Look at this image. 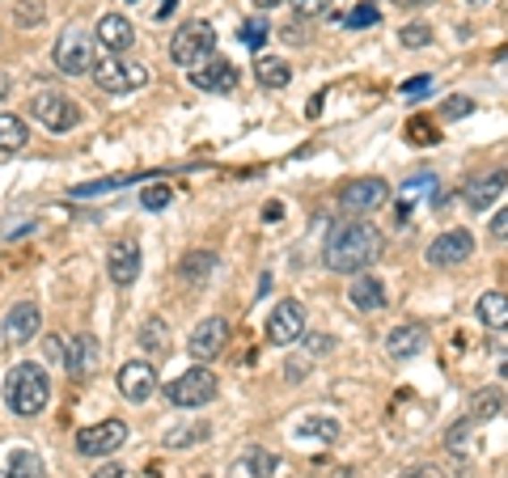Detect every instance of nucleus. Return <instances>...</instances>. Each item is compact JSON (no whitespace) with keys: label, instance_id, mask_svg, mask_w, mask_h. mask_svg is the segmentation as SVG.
I'll return each instance as SVG.
<instances>
[{"label":"nucleus","instance_id":"13","mask_svg":"<svg viewBox=\"0 0 508 478\" xmlns=\"http://www.w3.org/2000/svg\"><path fill=\"white\" fill-rule=\"evenodd\" d=\"M114 385H119V394H123L127 402H148L153 390H157V368H153V360H127V365L119 368Z\"/></svg>","mask_w":508,"mask_h":478},{"label":"nucleus","instance_id":"4","mask_svg":"<svg viewBox=\"0 0 508 478\" xmlns=\"http://www.w3.org/2000/svg\"><path fill=\"white\" fill-rule=\"evenodd\" d=\"M216 55V30L207 26V21H187V26H178V34L170 38V60L178 68H199L204 60Z\"/></svg>","mask_w":508,"mask_h":478},{"label":"nucleus","instance_id":"10","mask_svg":"<svg viewBox=\"0 0 508 478\" xmlns=\"http://www.w3.org/2000/svg\"><path fill=\"white\" fill-rule=\"evenodd\" d=\"M144 80H148V68L131 64V60H119V55L97 60V68H94V85L102 94H127V89H140Z\"/></svg>","mask_w":508,"mask_h":478},{"label":"nucleus","instance_id":"9","mask_svg":"<svg viewBox=\"0 0 508 478\" xmlns=\"http://www.w3.org/2000/svg\"><path fill=\"white\" fill-rule=\"evenodd\" d=\"M508 191V165H492V170H478L461 182V204L470 212H487V207Z\"/></svg>","mask_w":508,"mask_h":478},{"label":"nucleus","instance_id":"31","mask_svg":"<svg viewBox=\"0 0 508 478\" xmlns=\"http://www.w3.org/2000/svg\"><path fill=\"white\" fill-rule=\"evenodd\" d=\"M500 411H504V394L500 390H475L470 394V419L483 423V419H495Z\"/></svg>","mask_w":508,"mask_h":478},{"label":"nucleus","instance_id":"7","mask_svg":"<svg viewBox=\"0 0 508 478\" xmlns=\"http://www.w3.org/2000/svg\"><path fill=\"white\" fill-rule=\"evenodd\" d=\"M390 204V182L385 178H356L339 191V212L343 216H368L377 207Z\"/></svg>","mask_w":508,"mask_h":478},{"label":"nucleus","instance_id":"25","mask_svg":"<svg viewBox=\"0 0 508 478\" xmlns=\"http://www.w3.org/2000/svg\"><path fill=\"white\" fill-rule=\"evenodd\" d=\"M216 267H221V263H216L212 250H190V255L178 258V275H182L187 284H207Z\"/></svg>","mask_w":508,"mask_h":478},{"label":"nucleus","instance_id":"47","mask_svg":"<svg viewBox=\"0 0 508 478\" xmlns=\"http://www.w3.org/2000/svg\"><path fill=\"white\" fill-rule=\"evenodd\" d=\"M322 102H326V97L314 94V97H309V106H305V114H309V119H318V114H322Z\"/></svg>","mask_w":508,"mask_h":478},{"label":"nucleus","instance_id":"11","mask_svg":"<svg viewBox=\"0 0 508 478\" xmlns=\"http://www.w3.org/2000/svg\"><path fill=\"white\" fill-rule=\"evenodd\" d=\"M475 255V238L470 229H444L441 238L428 241V267H461L466 258Z\"/></svg>","mask_w":508,"mask_h":478},{"label":"nucleus","instance_id":"18","mask_svg":"<svg viewBox=\"0 0 508 478\" xmlns=\"http://www.w3.org/2000/svg\"><path fill=\"white\" fill-rule=\"evenodd\" d=\"M94 34L111 55H123V51H131V43H136V26H131V17H123V13H106L97 21Z\"/></svg>","mask_w":508,"mask_h":478},{"label":"nucleus","instance_id":"24","mask_svg":"<svg viewBox=\"0 0 508 478\" xmlns=\"http://www.w3.org/2000/svg\"><path fill=\"white\" fill-rule=\"evenodd\" d=\"M271 470H275V457H271L267 449L250 445L238 462L229 465V478H271Z\"/></svg>","mask_w":508,"mask_h":478},{"label":"nucleus","instance_id":"46","mask_svg":"<svg viewBox=\"0 0 508 478\" xmlns=\"http://www.w3.org/2000/svg\"><path fill=\"white\" fill-rule=\"evenodd\" d=\"M94 478H127V470H123V465H102Z\"/></svg>","mask_w":508,"mask_h":478},{"label":"nucleus","instance_id":"23","mask_svg":"<svg viewBox=\"0 0 508 478\" xmlns=\"http://www.w3.org/2000/svg\"><path fill=\"white\" fill-rule=\"evenodd\" d=\"M136 343L148 360H161V356H170V326L165 318H144L140 331H136Z\"/></svg>","mask_w":508,"mask_h":478},{"label":"nucleus","instance_id":"20","mask_svg":"<svg viewBox=\"0 0 508 478\" xmlns=\"http://www.w3.org/2000/svg\"><path fill=\"white\" fill-rule=\"evenodd\" d=\"M424 343H428V331H424L419 322H402V326H394V331L385 335V351H390V360H411V356L424 351Z\"/></svg>","mask_w":508,"mask_h":478},{"label":"nucleus","instance_id":"41","mask_svg":"<svg viewBox=\"0 0 508 478\" xmlns=\"http://www.w3.org/2000/svg\"><path fill=\"white\" fill-rule=\"evenodd\" d=\"M292 9H297V17H318L331 9V0H292Z\"/></svg>","mask_w":508,"mask_h":478},{"label":"nucleus","instance_id":"2","mask_svg":"<svg viewBox=\"0 0 508 478\" xmlns=\"http://www.w3.org/2000/svg\"><path fill=\"white\" fill-rule=\"evenodd\" d=\"M47 398H51V377L34 365V360L13 365L9 373H4V407H9L13 415L34 419V415L47 407Z\"/></svg>","mask_w":508,"mask_h":478},{"label":"nucleus","instance_id":"42","mask_svg":"<svg viewBox=\"0 0 508 478\" xmlns=\"http://www.w3.org/2000/svg\"><path fill=\"white\" fill-rule=\"evenodd\" d=\"M331 348H334V339L322 335V331H318V335H305V351H309V356H326Z\"/></svg>","mask_w":508,"mask_h":478},{"label":"nucleus","instance_id":"32","mask_svg":"<svg viewBox=\"0 0 508 478\" xmlns=\"http://www.w3.org/2000/svg\"><path fill=\"white\" fill-rule=\"evenodd\" d=\"M207 436H212V428H207V423L170 428V432H165V449H190V445H199V440H207Z\"/></svg>","mask_w":508,"mask_h":478},{"label":"nucleus","instance_id":"19","mask_svg":"<svg viewBox=\"0 0 508 478\" xmlns=\"http://www.w3.org/2000/svg\"><path fill=\"white\" fill-rule=\"evenodd\" d=\"M97 360H102V351H97V339L94 335H72L68 339V373L85 382V377H94L97 373Z\"/></svg>","mask_w":508,"mask_h":478},{"label":"nucleus","instance_id":"16","mask_svg":"<svg viewBox=\"0 0 508 478\" xmlns=\"http://www.w3.org/2000/svg\"><path fill=\"white\" fill-rule=\"evenodd\" d=\"M106 272H111V280L119 288L136 284L140 280V241L136 238H119L111 246V255H106Z\"/></svg>","mask_w":508,"mask_h":478},{"label":"nucleus","instance_id":"53","mask_svg":"<svg viewBox=\"0 0 508 478\" xmlns=\"http://www.w3.org/2000/svg\"><path fill=\"white\" fill-rule=\"evenodd\" d=\"M127 4H140V0H127Z\"/></svg>","mask_w":508,"mask_h":478},{"label":"nucleus","instance_id":"34","mask_svg":"<svg viewBox=\"0 0 508 478\" xmlns=\"http://www.w3.org/2000/svg\"><path fill=\"white\" fill-rule=\"evenodd\" d=\"M43 13H47V4H43V0H17V4H13V21L21 26V30L38 26V21H43Z\"/></svg>","mask_w":508,"mask_h":478},{"label":"nucleus","instance_id":"5","mask_svg":"<svg viewBox=\"0 0 508 478\" xmlns=\"http://www.w3.org/2000/svg\"><path fill=\"white\" fill-rule=\"evenodd\" d=\"M216 390H221V382H216L212 368L190 365L182 377H174V382L165 385V398H170V407H207V402L216 398Z\"/></svg>","mask_w":508,"mask_h":478},{"label":"nucleus","instance_id":"12","mask_svg":"<svg viewBox=\"0 0 508 478\" xmlns=\"http://www.w3.org/2000/svg\"><path fill=\"white\" fill-rule=\"evenodd\" d=\"M267 339L275 348H292L305 339V309L301 301H280L267 318Z\"/></svg>","mask_w":508,"mask_h":478},{"label":"nucleus","instance_id":"50","mask_svg":"<svg viewBox=\"0 0 508 478\" xmlns=\"http://www.w3.org/2000/svg\"><path fill=\"white\" fill-rule=\"evenodd\" d=\"M275 4H284V0H254V9H275Z\"/></svg>","mask_w":508,"mask_h":478},{"label":"nucleus","instance_id":"54","mask_svg":"<svg viewBox=\"0 0 508 478\" xmlns=\"http://www.w3.org/2000/svg\"><path fill=\"white\" fill-rule=\"evenodd\" d=\"M204 478H212V474H204Z\"/></svg>","mask_w":508,"mask_h":478},{"label":"nucleus","instance_id":"21","mask_svg":"<svg viewBox=\"0 0 508 478\" xmlns=\"http://www.w3.org/2000/svg\"><path fill=\"white\" fill-rule=\"evenodd\" d=\"M348 305L351 309H360V314H377L381 305H385V284H381L377 275L360 272L348 288Z\"/></svg>","mask_w":508,"mask_h":478},{"label":"nucleus","instance_id":"8","mask_svg":"<svg viewBox=\"0 0 508 478\" xmlns=\"http://www.w3.org/2000/svg\"><path fill=\"white\" fill-rule=\"evenodd\" d=\"M127 436H131V428L123 419H106V423L77 432V453L80 457H111V453H119L127 445Z\"/></svg>","mask_w":508,"mask_h":478},{"label":"nucleus","instance_id":"51","mask_svg":"<svg viewBox=\"0 0 508 478\" xmlns=\"http://www.w3.org/2000/svg\"><path fill=\"white\" fill-rule=\"evenodd\" d=\"M500 377L508 382V356H500Z\"/></svg>","mask_w":508,"mask_h":478},{"label":"nucleus","instance_id":"35","mask_svg":"<svg viewBox=\"0 0 508 478\" xmlns=\"http://www.w3.org/2000/svg\"><path fill=\"white\" fill-rule=\"evenodd\" d=\"M343 21H348V30H368V26H377L381 21V9L377 4H356Z\"/></svg>","mask_w":508,"mask_h":478},{"label":"nucleus","instance_id":"33","mask_svg":"<svg viewBox=\"0 0 508 478\" xmlns=\"http://www.w3.org/2000/svg\"><path fill=\"white\" fill-rule=\"evenodd\" d=\"M170 204H174V187H170V182H153V187H144V195H140L144 212H165Z\"/></svg>","mask_w":508,"mask_h":478},{"label":"nucleus","instance_id":"26","mask_svg":"<svg viewBox=\"0 0 508 478\" xmlns=\"http://www.w3.org/2000/svg\"><path fill=\"white\" fill-rule=\"evenodd\" d=\"M254 80H258L263 89H284L288 80H292V68H288V60H280V55H258V60H254Z\"/></svg>","mask_w":508,"mask_h":478},{"label":"nucleus","instance_id":"27","mask_svg":"<svg viewBox=\"0 0 508 478\" xmlns=\"http://www.w3.org/2000/svg\"><path fill=\"white\" fill-rule=\"evenodd\" d=\"M475 314L487 331H508V297L504 292H483L475 305Z\"/></svg>","mask_w":508,"mask_h":478},{"label":"nucleus","instance_id":"6","mask_svg":"<svg viewBox=\"0 0 508 478\" xmlns=\"http://www.w3.org/2000/svg\"><path fill=\"white\" fill-rule=\"evenodd\" d=\"M30 114L47 131H72L80 123V106L68 94H60V89H38L30 97Z\"/></svg>","mask_w":508,"mask_h":478},{"label":"nucleus","instance_id":"3","mask_svg":"<svg viewBox=\"0 0 508 478\" xmlns=\"http://www.w3.org/2000/svg\"><path fill=\"white\" fill-rule=\"evenodd\" d=\"M51 60L60 68L64 77H94L97 68V34L80 30V26H68V30L55 38V51H51Z\"/></svg>","mask_w":508,"mask_h":478},{"label":"nucleus","instance_id":"28","mask_svg":"<svg viewBox=\"0 0 508 478\" xmlns=\"http://www.w3.org/2000/svg\"><path fill=\"white\" fill-rule=\"evenodd\" d=\"M26 140H30L26 123H21L17 114L0 111V153H17V148H26Z\"/></svg>","mask_w":508,"mask_h":478},{"label":"nucleus","instance_id":"15","mask_svg":"<svg viewBox=\"0 0 508 478\" xmlns=\"http://www.w3.org/2000/svg\"><path fill=\"white\" fill-rule=\"evenodd\" d=\"M187 77H190V85L204 89V94H229V89L238 85V68L229 64L224 55H212V60H204L199 68H190Z\"/></svg>","mask_w":508,"mask_h":478},{"label":"nucleus","instance_id":"29","mask_svg":"<svg viewBox=\"0 0 508 478\" xmlns=\"http://www.w3.org/2000/svg\"><path fill=\"white\" fill-rule=\"evenodd\" d=\"M4 478H47V465H43L38 453H30V449H17L13 457H9Z\"/></svg>","mask_w":508,"mask_h":478},{"label":"nucleus","instance_id":"48","mask_svg":"<svg viewBox=\"0 0 508 478\" xmlns=\"http://www.w3.org/2000/svg\"><path fill=\"white\" fill-rule=\"evenodd\" d=\"M174 9H178V0H165V4H161V9H157V17H170V13H174Z\"/></svg>","mask_w":508,"mask_h":478},{"label":"nucleus","instance_id":"1","mask_svg":"<svg viewBox=\"0 0 508 478\" xmlns=\"http://www.w3.org/2000/svg\"><path fill=\"white\" fill-rule=\"evenodd\" d=\"M381 229L368 224L365 216H348L343 224H334L326 246H322V267L334 275H360L381 258Z\"/></svg>","mask_w":508,"mask_h":478},{"label":"nucleus","instance_id":"38","mask_svg":"<svg viewBox=\"0 0 508 478\" xmlns=\"http://www.w3.org/2000/svg\"><path fill=\"white\" fill-rule=\"evenodd\" d=\"M407 140L411 144H436L441 136H436V128H432L428 119H411V123H407Z\"/></svg>","mask_w":508,"mask_h":478},{"label":"nucleus","instance_id":"22","mask_svg":"<svg viewBox=\"0 0 508 478\" xmlns=\"http://www.w3.org/2000/svg\"><path fill=\"white\" fill-rule=\"evenodd\" d=\"M292 436L301 445H334L339 440V423H334L331 415H305L301 423L292 428Z\"/></svg>","mask_w":508,"mask_h":478},{"label":"nucleus","instance_id":"17","mask_svg":"<svg viewBox=\"0 0 508 478\" xmlns=\"http://www.w3.org/2000/svg\"><path fill=\"white\" fill-rule=\"evenodd\" d=\"M38 326H43V309L34 301H21L4 314V339H9V343H30V339L38 335Z\"/></svg>","mask_w":508,"mask_h":478},{"label":"nucleus","instance_id":"14","mask_svg":"<svg viewBox=\"0 0 508 478\" xmlns=\"http://www.w3.org/2000/svg\"><path fill=\"white\" fill-rule=\"evenodd\" d=\"M224 343H229V322L224 318H204L195 331H190L187 351L199 360V365H207V360H216V356L224 351Z\"/></svg>","mask_w":508,"mask_h":478},{"label":"nucleus","instance_id":"45","mask_svg":"<svg viewBox=\"0 0 508 478\" xmlns=\"http://www.w3.org/2000/svg\"><path fill=\"white\" fill-rule=\"evenodd\" d=\"M492 238L508 241V207H500V212L492 216Z\"/></svg>","mask_w":508,"mask_h":478},{"label":"nucleus","instance_id":"44","mask_svg":"<svg viewBox=\"0 0 508 478\" xmlns=\"http://www.w3.org/2000/svg\"><path fill=\"white\" fill-rule=\"evenodd\" d=\"M432 89V77H411V80H402V94L415 97V94H428Z\"/></svg>","mask_w":508,"mask_h":478},{"label":"nucleus","instance_id":"49","mask_svg":"<svg viewBox=\"0 0 508 478\" xmlns=\"http://www.w3.org/2000/svg\"><path fill=\"white\" fill-rule=\"evenodd\" d=\"M394 4H402V9H419V4H432V0H394Z\"/></svg>","mask_w":508,"mask_h":478},{"label":"nucleus","instance_id":"37","mask_svg":"<svg viewBox=\"0 0 508 478\" xmlns=\"http://www.w3.org/2000/svg\"><path fill=\"white\" fill-rule=\"evenodd\" d=\"M398 38H402V47H428L432 30L424 26V21H411V26H402V34H398Z\"/></svg>","mask_w":508,"mask_h":478},{"label":"nucleus","instance_id":"52","mask_svg":"<svg viewBox=\"0 0 508 478\" xmlns=\"http://www.w3.org/2000/svg\"><path fill=\"white\" fill-rule=\"evenodd\" d=\"M466 4H487V0H466Z\"/></svg>","mask_w":508,"mask_h":478},{"label":"nucleus","instance_id":"43","mask_svg":"<svg viewBox=\"0 0 508 478\" xmlns=\"http://www.w3.org/2000/svg\"><path fill=\"white\" fill-rule=\"evenodd\" d=\"M402 478H444V470H441V465H432V462H424V465H411V470H402Z\"/></svg>","mask_w":508,"mask_h":478},{"label":"nucleus","instance_id":"36","mask_svg":"<svg viewBox=\"0 0 508 478\" xmlns=\"http://www.w3.org/2000/svg\"><path fill=\"white\" fill-rule=\"evenodd\" d=\"M238 38H241V43H246L250 51H258L263 43H267V21H258V17H254V21H241V26H238Z\"/></svg>","mask_w":508,"mask_h":478},{"label":"nucleus","instance_id":"40","mask_svg":"<svg viewBox=\"0 0 508 478\" xmlns=\"http://www.w3.org/2000/svg\"><path fill=\"white\" fill-rule=\"evenodd\" d=\"M475 111V102H470V97H449V102H444V119H466V114Z\"/></svg>","mask_w":508,"mask_h":478},{"label":"nucleus","instance_id":"39","mask_svg":"<svg viewBox=\"0 0 508 478\" xmlns=\"http://www.w3.org/2000/svg\"><path fill=\"white\" fill-rule=\"evenodd\" d=\"M43 356H47V365H68V343H64L60 335H51L47 343H43Z\"/></svg>","mask_w":508,"mask_h":478},{"label":"nucleus","instance_id":"30","mask_svg":"<svg viewBox=\"0 0 508 478\" xmlns=\"http://www.w3.org/2000/svg\"><path fill=\"white\" fill-rule=\"evenodd\" d=\"M432 191H436V178H432V174H415V178H407V182H402V191H398V212L407 216L415 199H419V195L428 199Z\"/></svg>","mask_w":508,"mask_h":478}]
</instances>
